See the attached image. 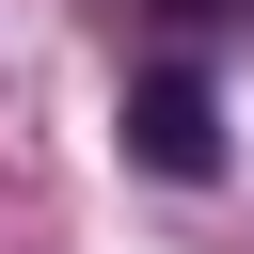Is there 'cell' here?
<instances>
[{"label":"cell","mask_w":254,"mask_h":254,"mask_svg":"<svg viewBox=\"0 0 254 254\" xmlns=\"http://www.w3.org/2000/svg\"><path fill=\"white\" fill-rule=\"evenodd\" d=\"M111 127H127V159H143V175H175V190H190V175H222V95H206L190 64H143Z\"/></svg>","instance_id":"cell-1"},{"label":"cell","mask_w":254,"mask_h":254,"mask_svg":"<svg viewBox=\"0 0 254 254\" xmlns=\"http://www.w3.org/2000/svg\"><path fill=\"white\" fill-rule=\"evenodd\" d=\"M143 16H159V32H222L238 0H143Z\"/></svg>","instance_id":"cell-2"}]
</instances>
